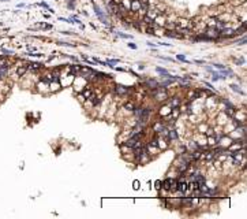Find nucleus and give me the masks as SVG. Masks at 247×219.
I'll return each mask as SVG.
<instances>
[{
    "instance_id": "1",
    "label": "nucleus",
    "mask_w": 247,
    "mask_h": 219,
    "mask_svg": "<svg viewBox=\"0 0 247 219\" xmlns=\"http://www.w3.org/2000/svg\"><path fill=\"white\" fill-rule=\"evenodd\" d=\"M149 115H150V108H142L141 112H139V122L141 123H146L149 119Z\"/></svg>"
},
{
    "instance_id": "2",
    "label": "nucleus",
    "mask_w": 247,
    "mask_h": 219,
    "mask_svg": "<svg viewBox=\"0 0 247 219\" xmlns=\"http://www.w3.org/2000/svg\"><path fill=\"white\" fill-rule=\"evenodd\" d=\"M164 188L165 189H173V188H176V181L173 180V178H167L164 182H162Z\"/></svg>"
},
{
    "instance_id": "3",
    "label": "nucleus",
    "mask_w": 247,
    "mask_h": 219,
    "mask_svg": "<svg viewBox=\"0 0 247 219\" xmlns=\"http://www.w3.org/2000/svg\"><path fill=\"white\" fill-rule=\"evenodd\" d=\"M115 91H116L117 95H127V93L130 92V88L124 86V85H116V86H115Z\"/></svg>"
},
{
    "instance_id": "4",
    "label": "nucleus",
    "mask_w": 247,
    "mask_h": 219,
    "mask_svg": "<svg viewBox=\"0 0 247 219\" xmlns=\"http://www.w3.org/2000/svg\"><path fill=\"white\" fill-rule=\"evenodd\" d=\"M187 188H188L187 182H179V184L176 182V189L179 192H182V193H186V192H187Z\"/></svg>"
},
{
    "instance_id": "5",
    "label": "nucleus",
    "mask_w": 247,
    "mask_h": 219,
    "mask_svg": "<svg viewBox=\"0 0 247 219\" xmlns=\"http://www.w3.org/2000/svg\"><path fill=\"white\" fill-rule=\"evenodd\" d=\"M146 85H148L149 88H154V89H157L160 86V84L157 81H154V80H148V81H146Z\"/></svg>"
},
{
    "instance_id": "6",
    "label": "nucleus",
    "mask_w": 247,
    "mask_h": 219,
    "mask_svg": "<svg viewBox=\"0 0 247 219\" xmlns=\"http://www.w3.org/2000/svg\"><path fill=\"white\" fill-rule=\"evenodd\" d=\"M156 99L157 100H165L167 99V93L164 92V91H161V92L156 93Z\"/></svg>"
},
{
    "instance_id": "7",
    "label": "nucleus",
    "mask_w": 247,
    "mask_h": 219,
    "mask_svg": "<svg viewBox=\"0 0 247 219\" xmlns=\"http://www.w3.org/2000/svg\"><path fill=\"white\" fill-rule=\"evenodd\" d=\"M188 167H190V163H188V162H184V163H182V166H179V171H180V173H184V171H186Z\"/></svg>"
},
{
    "instance_id": "8",
    "label": "nucleus",
    "mask_w": 247,
    "mask_h": 219,
    "mask_svg": "<svg viewBox=\"0 0 247 219\" xmlns=\"http://www.w3.org/2000/svg\"><path fill=\"white\" fill-rule=\"evenodd\" d=\"M41 67H43V64H40V63H29V69L30 70H38Z\"/></svg>"
},
{
    "instance_id": "9",
    "label": "nucleus",
    "mask_w": 247,
    "mask_h": 219,
    "mask_svg": "<svg viewBox=\"0 0 247 219\" xmlns=\"http://www.w3.org/2000/svg\"><path fill=\"white\" fill-rule=\"evenodd\" d=\"M168 137H169V140H177V133H176V130H171V131H168Z\"/></svg>"
},
{
    "instance_id": "10",
    "label": "nucleus",
    "mask_w": 247,
    "mask_h": 219,
    "mask_svg": "<svg viewBox=\"0 0 247 219\" xmlns=\"http://www.w3.org/2000/svg\"><path fill=\"white\" fill-rule=\"evenodd\" d=\"M26 70H28V67H26V66H23V67H19V69L17 70V74L19 75V77H22V75H23V74L26 73Z\"/></svg>"
},
{
    "instance_id": "11",
    "label": "nucleus",
    "mask_w": 247,
    "mask_h": 219,
    "mask_svg": "<svg viewBox=\"0 0 247 219\" xmlns=\"http://www.w3.org/2000/svg\"><path fill=\"white\" fill-rule=\"evenodd\" d=\"M92 95H93L92 89H85V91H83V96H85L86 99H90V97H92Z\"/></svg>"
},
{
    "instance_id": "12",
    "label": "nucleus",
    "mask_w": 247,
    "mask_h": 219,
    "mask_svg": "<svg viewBox=\"0 0 247 219\" xmlns=\"http://www.w3.org/2000/svg\"><path fill=\"white\" fill-rule=\"evenodd\" d=\"M124 108H126V110H128V111H134L135 106L133 104V103H126V104H124Z\"/></svg>"
},
{
    "instance_id": "13",
    "label": "nucleus",
    "mask_w": 247,
    "mask_h": 219,
    "mask_svg": "<svg viewBox=\"0 0 247 219\" xmlns=\"http://www.w3.org/2000/svg\"><path fill=\"white\" fill-rule=\"evenodd\" d=\"M227 115H230V117H233L235 115V110H233V107H228V108L225 110Z\"/></svg>"
},
{
    "instance_id": "14",
    "label": "nucleus",
    "mask_w": 247,
    "mask_h": 219,
    "mask_svg": "<svg viewBox=\"0 0 247 219\" xmlns=\"http://www.w3.org/2000/svg\"><path fill=\"white\" fill-rule=\"evenodd\" d=\"M179 104H180V100L177 97L172 99V101H171V107H179Z\"/></svg>"
},
{
    "instance_id": "15",
    "label": "nucleus",
    "mask_w": 247,
    "mask_h": 219,
    "mask_svg": "<svg viewBox=\"0 0 247 219\" xmlns=\"http://www.w3.org/2000/svg\"><path fill=\"white\" fill-rule=\"evenodd\" d=\"M162 127H164V125H161V123H156L154 126H153V129H154L156 131H157V133H160V131H161V129Z\"/></svg>"
},
{
    "instance_id": "16",
    "label": "nucleus",
    "mask_w": 247,
    "mask_h": 219,
    "mask_svg": "<svg viewBox=\"0 0 247 219\" xmlns=\"http://www.w3.org/2000/svg\"><path fill=\"white\" fill-rule=\"evenodd\" d=\"M231 88H232L233 91H235V92H238V93H242V95H243V92L240 91V88H239V86H236V85H231Z\"/></svg>"
},
{
    "instance_id": "17",
    "label": "nucleus",
    "mask_w": 247,
    "mask_h": 219,
    "mask_svg": "<svg viewBox=\"0 0 247 219\" xmlns=\"http://www.w3.org/2000/svg\"><path fill=\"white\" fill-rule=\"evenodd\" d=\"M7 64V59L3 56H0V66H6Z\"/></svg>"
},
{
    "instance_id": "18",
    "label": "nucleus",
    "mask_w": 247,
    "mask_h": 219,
    "mask_svg": "<svg viewBox=\"0 0 247 219\" xmlns=\"http://www.w3.org/2000/svg\"><path fill=\"white\" fill-rule=\"evenodd\" d=\"M176 56H177V59H179V60H182V62H186V63H190V62H188V60L186 59V58H184L183 55H176Z\"/></svg>"
},
{
    "instance_id": "19",
    "label": "nucleus",
    "mask_w": 247,
    "mask_h": 219,
    "mask_svg": "<svg viewBox=\"0 0 247 219\" xmlns=\"http://www.w3.org/2000/svg\"><path fill=\"white\" fill-rule=\"evenodd\" d=\"M191 203H193V200H191V199H184V200H183V204L191 205Z\"/></svg>"
},
{
    "instance_id": "20",
    "label": "nucleus",
    "mask_w": 247,
    "mask_h": 219,
    "mask_svg": "<svg viewBox=\"0 0 247 219\" xmlns=\"http://www.w3.org/2000/svg\"><path fill=\"white\" fill-rule=\"evenodd\" d=\"M134 189H135V191L139 189V181H134Z\"/></svg>"
},
{
    "instance_id": "21",
    "label": "nucleus",
    "mask_w": 247,
    "mask_h": 219,
    "mask_svg": "<svg viewBox=\"0 0 247 219\" xmlns=\"http://www.w3.org/2000/svg\"><path fill=\"white\" fill-rule=\"evenodd\" d=\"M161 185H162V182L161 181H157V182H156V188H157V189H161Z\"/></svg>"
},
{
    "instance_id": "22",
    "label": "nucleus",
    "mask_w": 247,
    "mask_h": 219,
    "mask_svg": "<svg viewBox=\"0 0 247 219\" xmlns=\"http://www.w3.org/2000/svg\"><path fill=\"white\" fill-rule=\"evenodd\" d=\"M214 67L219 69V70H222V69H224V66H222V64H214Z\"/></svg>"
},
{
    "instance_id": "23",
    "label": "nucleus",
    "mask_w": 247,
    "mask_h": 219,
    "mask_svg": "<svg viewBox=\"0 0 247 219\" xmlns=\"http://www.w3.org/2000/svg\"><path fill=\"white\" fill-rule=\"evenodd\" d=\"M128 47H130V48H133V50H135V48H137V45H135V44H128Z\"/></svg>"
},
{
    "instance_id": "24",
    "label": "nucleus",
    "mask_w": 247,
    "mask_h": 219,
    "mask_svg": "<svg viewBox=\"0 0 247 219\" xmlns=\"http://www.w3.org/2000/svg\"><path fill=\"white\" fill-rule=\"evenodd\" d=\"M138 67H139V70H143V69H145V66H143V64H139Z\"/></svg>"
}]
</instances>
